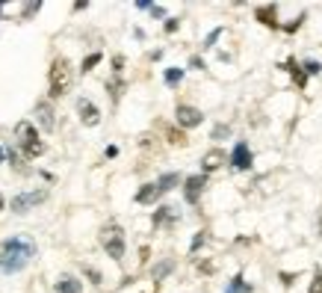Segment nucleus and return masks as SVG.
<instances>
[{"instance_id":"obj_18","label":"nucleus","mask_w":322,"mask_h":293,"mask_svg":"<svg viewBox=\"0 0 322 293\" xmlns=\"http://www.w3.org/2000/svg\"><path fill=\"white\" fill-rule=\"evenodd\" d=\"M180 80H184V71L180 68H166V83L168 86H178Z\"/></svg>"},{"instance_id":"obj_21","label":"nucleus","mask_w":322,"mask_h":293,"mask_svg":"<svg viewBox=\"0 0 322 293\" xmlns=\"http://www.w3.org/2000/svg\"><path fill=\"white\" fill-rule=\"evenodd\" d=\"M248 290H252V284H246L242 275H236V278L230 281V293H248Z\"/></svg>"},{"instance_id":"obj_22","label":"nucleus","mask_w":322,"mask_h":293,"mask_svg":"<svg viewBox=\"0 0 322 293\" xmlns=\"http://www.w3.org/2000/svg\"><path fill=\"white\" fill-rule=\"evenodd\" d=\"M106 89H110L112 101H118V98H122V92H124V83H122V80H112V83H106Z\"/></svg>"},{"instance_id":"obj_2","label":"nucleus","mask_w":322,"mask_h":293,"mask_svg":"<svg viewBox=\"0 0 322 293\" xmlns=\"http://www.w3.org/2000/svg\"><path fill=\"white\" fill-rule=\"evenodd\" d=\"M68 89H71V63L65 57H56L48 71V101L62 98Z\"/></svg>"},{"instance_id":"obj_25","label":"nucleus","mask_w":322,"mask_h":293,"mask_svg":"<svg viewBox=\"0 0 322 293\" xmlns=\"http://www.w3.org/2000/svg\"><path fill=\"white\" fill-rule=\"evenodd\" d=\"M304 68V74H320L322 71V63H316V60H308V63L302 65Z\"/></svg>"},{"instance_id":"obj_24","label":"nucleus","mask_w":322,"mask_h":293,"mask_svg":"<svg viewBox=\"0 0 322 293\" xmlns=\"http://www.w3.org/2000/svg\"><path fill=\"white\" fill-rule=\"evenodd\" d=\"M166 136H168V142H172V145H186V136H184L180 130H168Z\"/></svg>"},{"instance_id":"obj_32","label":"nucleus","mask_w":322,"mask_h":293,"mask_svg":"<svg viewBox=\"0 0 322 293\" xmlns=\"http://www.w3.org/2000/svg\"><path fill=\"white\" fill-rule=\"evenodd\" d=\"M219 33H222V30H213V33H210V36H207V42H204V48H213V45H216V39H219Z\"/></svg>"},{"instance_id":"obj_13","label":"nucleus","mask_w":322,"mask_h":293,"mask_svg":"<svg viewBox=\"0 0 322 293\" xmlns=\"http://www.w3.org/2000/svg\"><path fill=\"white\" fill-rule=\"evenodd\" d=\"M222 163H225V151H222V148H213V151H207V154H204L201 169H204V172H216Z\"/></svg>"},{"instance_id":"obj_11","label":"nucleus","mask_w":322,"mask_h":293,"mask_svg":"<svg viewBox=\"0 0 322 293\" xmlns=\"http://www.w3.org/2000/svg\"><path fill=\"white\" fill-rule=\"evenodd\" d=\"M160 187L157 184H142L139 187V193H136V204H154V201H160Z\"/></svg>"},{"instance_id":"obj_4","label":"nucleus","mask_w":322,"mask_h":293,"mask_svg":"<svg viewBox=\"0 0 322 293\" xmlns=\"http://www.w3.org/2000/svg\"><path fill=\"white\" fill-rule=\"evenodd\" d=\"M98 240H100V246L106 249V255H110L112 260L124 258V231H122L118 222H106V225L100 228Z\"/></svg>"},{"instance_id":"obj_29","label":"nucleus","mask_w":322,"mask_h":293,"mask_svg":"<svg viewBox=\"0 0 322 293\" xmlns=\"http://www.w3.org/2000/svg\"><path fill=\"white\" fill-rule=\"evenodd\" d=\"M178 27H180V21H178V18H168L162 30H166V33H174V30H178Z\"/></svg>"},{"instance_id":"obj_20","label":"nucleus","mask_w":322,"mask_h":293,"mask_svg":"<svg viewBox=\"0 0 322 293\" xmlns=\"http://www.w3.org/2000/svg\"><path fill=\"white\" fill-rule=\"evenodd\" d=\"M98 63H100V51H98V54H89V57L83 60V65H80V71H83V74H89Z\"/></svg>"},{"instance_id":"obj_7","label":"nucleus","mask_w":322,"mask_h":293,"mask_svg":"<svg viewBox=\"0 0 322 293\" xmlns=\"http://www.w3.org/2000/svg\"><path fill=\"white\" fill-rule=\"evenodd\" d=\"M77 113H80V122L86 128H95L98 122H100V110H98V104H92L89 98H77Z\"/></svg>"},{"instance_id":"obj_26","label":"nucleus","mask_w":322,"mask_h":293,"mask_svg":"<svg viewBox=\"0 0 322 293\" xmlns=\"http://www.w3.org/2000/svg\"><path fill=\"white\" fill-rule=\"evenodd\" d=\"M225 136H230V125H216L213 128V139H225Z\"/></svg>"},{"instance_id":"obj_1","label":"nucleus","mask_w":322,"mask_h":293,"mask_svg":"<svg viewBox=\"0 0 322 293\" xmlns=\"http://www.w3.org/2000/svg\"><path fill=\"white\" fill-rule=\"evenodd\" d=\"M36 258V240L27 234H15V237H6L0 243V269L3 272H21L30 260Z\"/></svg>"},{"instance_id":"obj_17","label":"nucleus","mask_w":322,"mask_h":293,"mask_svg":"<svg viewBox=\"0 0 322 293\" xmlns=\"http://www.w3.org/2000/svg\"><path fill=\"white\" fill-rule=\"evenodd\" d=\"M172 269H174V260L166 258V260H160V263H157V266L151 269V278H154V281H162V278H166V275H168Z\"/></svg>"},{"instance_id":"obj_37","label":"nucleus","mask_w":322,"mask_h":293,"mask_svg":"<svg viewBox=\"0 0 322 293\" xmlns=\"http://www.w3.org/2000/svg\"><path fill=\"white\" fill-rule=\"evenodd\" d=\"M3 204H6V201H3V193H0V210H3Z\"/></svg>"},{"instance_id":"obj_15","label":"nucleus","mask_w":322,"mask_h":293,"mask_svg":"<svg viewBox=\"0 0 322 293\" xmlns=\"http://www.w3.org/2000/svg\"><path fill=\"white\" fill-rule=\"evenodd\" d=\"M275 12H278L275 6H258V12H254V15H258L260 24H266V27H278V21H275Z\"/></svg>"},{"instance_id":"obj_19","label":"nucleus","mask_w":322,"mask_h":293,"mask_svg":"<svg viewBox=\"0 0 322 293\" xmlns=\"http://www.w3.org/2000/svg\"><path fill=\"white\" fill-rule=\"evenodd\" d=\"M287 68H290L292 80H296L298 86H304V83H308V77H304V71H302V65H296V63H287Z\"/></svg>"},{"instance_id":"obj_5","label":"nucleus","mask_w":322,"mask_h":293,"mask_svg":"<svg viewBox=\"0 0 322 293\" xmlns=\"http://www.w3.org/2000/svg\"><path fill=\"white\" fill-rule=\"evenodd\" d=\"M48 190H27V193H18L12 198V213H27L32 210L36 204H42V201H48Z\"/></svg>"},{"instance_id":"obj_8","label":"nucleus","mask_w":322,"mask_h":293,"mask_svg":"<svg viewBox=\"0 0 322 293\" xmlns=\"http://www.w3.org/2000/svg\"><path fill=\"white\" fill-rule=\"evenodd\" d=\"M204 187H207V178H204V175H190V178L184 181V198H186L190 204H198Z\"/></svg>"},{"instance_id":"obj_31","label":"nucleus","mask_w":322,"mask_h":293,"mask_svg":"<svg viewBox=\"0 0 322 293\" xmlns=\"http://www.w3.org/2000/svg\"><path fill=\"white\" fill-rule=\"evenodd\" d=\"M122 68H124V57H112V71L122 74Z\"/></svg>"},{"instance_id":"obj_27","label":"nucleus","mask_w":322,"mask_h":293,"mask_svg":"<svg viewBox=\"0 0 322 293\" xmlns=\"http://www.w3.org/2000/svg\"><path fill=\"white\" fill-rule=\"evenodd\" d=\"M207 243V231H201V234H195V240H192V246H190V252H198L201 246Z\"/></svg>"},{"instance_id":"obj_30","label":"nucleus","mask_w":322,"mask_h":293,"mask_svg":"<svg viewBox=\"0 0 322 293\" xmlns=\"http://www.w3.org/2000/svg\"><path fill=\"white\" fill-rule=\"evenodd\" d=\"M42 9V3H30V6H24V18H30V15H36Z\"/></svg>"},{"instance_id":"obj_9","label":"nucleus","mask_w":322,"mask_h":293,"mask_svg":"<svg viewBox=\"0 0 322 293\" xmlns=\"http://www.w3.org/2000/svg\"><path fill=\"white\" fill-rule=\"evenodd\" d=\"M36 122H38L44 130L56 128V113H54V104H50V101H38V104H36Z\"/></svg>"},{"instance_id":"obj_23","label":"nucleus","mask_w":322,"mask_h":293,"mask_svg":"<svg viewBox=\"0 0 322 293\" xmlns=\"http://www.w3.org/2000/svg\"><path fill=\"white\" fill-rule=\"evenodd\" d=\"M83 272H86V278H89V281H92V284H100V281H104V275H100V272H98L95 266H89V263H86V266H83Z\"/></svg>"},{"instance_id":"obj_3","label":"nucleus","mask_w":322,"mask_h":293,"mask_svg":"<svg viewBox=\"0 0 322 293\" xmlns=\"http://www.w3.org/2000/svg\"><path fill=\"white\" fill-rule=\"evenodd\" d=\"M15 139H18V145H21V151H24L27 160L44 154V142L38 139V133H36V128H32L30 122H18L15 125Z\"/></svg>"},{"instance_id":"obj_16","label":"nucleus","mask_w":322,"mask_h":293,"mask_svg":"<svg viewBox=\"0 0 322 293\" xmlns=\"http://www.w3.org/2000/svg\"><path fill=\"white\" fill-rule=\"evenodd\" d=\"M178 184H180V175H178V172H166V175H160V181H157L160 193H168V190H174Z\"/></svg>"},{"instance_id":"obj_33","label":"nucleus","mask_w":322,"mask_h":293,"mask_svg":"<svg viewBox=\"0 0 322 293\" xmlns=\"http://www.w3.org/2000/svg\"><path fill=\"white\" fill-rule=\"evenodd\" d=\"M151 15H157V18H162L166 12H162V6H154V3H151Z\"/></svg>"},{"instance_id":"obj_36","label":"nucleus","mask_w":322,"mask_h":293,"mask_svg":"<svg viewBox=\"0 0 322 293\" xmlns=\"http://www.w3.org/2000/svg\"><path fill=\"white\" fill-rule=\"evenodd\" d=\"M320 237H322V210H320Z\"/></svg>"},{"instance_id":"obj_14","label":"nucleus","mask_w":322,"mask_h":293,"mask_svg":"<svg viewBox=\"0 0 322 293\" xmlns=\"http://www.w3.org/2000/svg\"><path fill=\"white\" fill-rule=\"evenodd\" d=\"M54 287H56V293H83V281L74 275H60V281Z\"/></svg>"},{"instance_id":"obj_35","label":"nucleus","mask_w":322,"mask_h":293,"mask_svg":"<svg viewBox=\"0 0 322 293\" xmlns=\"http://www.w3.org/2000/svg\"><path fill=\"white\" fill-rule=\"evenodd\" d=\"M3 157H6V148H3V145H0V163H3Z\"/></svg>"},{"instance_id":"obj_10","label":"nucleus","mask_w":322,"mask_h":293,"mask_svg":"<svg viewBox=\"0 0 322 293\" xmlns=\"http://www.w3.org/2000/svg\"><path fill=\"white\" fill-rule=\"evenodd\" d=\"M252 148H248V142H236L234 145V154H230V163H234V169H240V172H246V169H252Z\"/></svg>"},{"instance_id":"obj_28","label":"nucleus","mask_w":322,"mask_h":293,"mask_svg":"<svg viewBox=\"0 0 322 293\" xmlns=\"http://www.w3.org/2000/svg\"><path fill=\"white\" fill-rule=\"evenodd\" d=\"M308 293H322V272L316 269V275H314V281H310V290Z\"/></svg>"},{"instance_id":"obj_6","label":"nucleus","mask_w":322,"mask_h":293,"mask_svg":"<svg viewBox=\"0 0 322 293\" xmlns=\"http://www.w3.org/2000/svg\"><path fill=\"white\" fill-rule=\"evenodd\" d=\"M174 119H178V125H180V128H198V125L204 122L201 110H198V107H190V104H178Z\"/></svg>"},{"instance_id":"obj_12","label":"nucleus","mask_w":322,"mask_h":293,"mask_svg":"<svg viewBox=\"0 0 322 293\" xmlns=\"http://www.w3.org/2000/svg\"><path fill=\"white\" fill-rule=\"evenodd\" d=\"M178 222V210L172 204H162L160 210L154 213V228H162V225H174Z\"/></svg>"},{"instance_id":"obj_34","label":"nucleus","mask_w":322,"mask_h":293,"mask_svg":"<svg viewBox=\"0 0 322 293\" xmlns=\"http://www.w3.org/2000/svg\"><path fill=\"white\" fill-rule=\"evenodd\" d=\"M190 65H192V68H204V63H201L198 57H192V60H190Z\"/></svg>"}]
</instances>
